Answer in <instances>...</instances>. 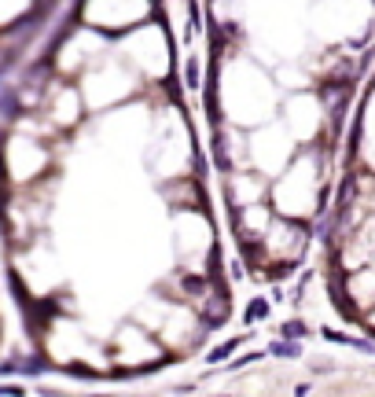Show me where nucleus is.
<instances>
[{"instance_id":"obj_1","label":"nucleus","mask_w":375,"mask_h":397,"mask_svg":"<svg viewBox=\"0 0 375 397\" xmlns=\"http://www.w3.org/2000/svg\"><path fill=\"white\" fill-rule=\"evenodd\" d=\"M136 320L147 331H159L166 339V346H170V353L196 346L199 339H206V331H210L202 324V313L196 305L184 302V298H173V291H154L136 309Z\"/></svg>"},{"instance_id":"obj_2","label":"nucleus","mask_w":375,"mask_h":397,"mask_svg":"<svg viewBox=\"0 0 375 397\" xmlns=\"http://www.w3.org/2000/svg\"><path fill=\"white\" fill-rule=\"evenodd\" d=\"M166 357H170V350H162V346L147 335V327L140 324V320H133V324H125L118 331V350H114L111 361L118 368L140 371V368H159Z\"/></svg>"},{"instance_id":"obj_3","label":"nucleus","mask_w":375,"mask_h":397,"mask_svg":"<svg viewBox=\"0 0 375 397\" xmlns=\"http://www.w3.org/2000/svg\"><path fill=\"white\" fill-rule=\"evenodd\" d=\"M232 221H236V232H239L243 243H257V239L269 232L273 217H269V206H265V202H247V206H236Z\"/></svg>"},{"instance_id":"obj_4","label":"nucleus","mask_w":375,"mask_h":397,"mask_svg":"<svg viewBox=\"0 0 375 397\" xmlns=\"http://www.w3.org/2000/svg\"><path fill=\"white\" fill-rule=\"evenodd\" d=\"M269 357H280V361H294V357H302V342L298 339H287V335H280L276 342H269Z\"/></svg>"},{"instance_id":"obj_5","label":"nucleus","mask_w":375,"mask_h":397,"mask_svg":"<svg viewBox=\"0 0 375 397\" xmlns=\"http://www.w3.org/2000/svg\"><path fill=\"white\" fill-rule=\"evenodd\" d=\"M243 342H247V335H236V339L221 342V346H217V350H210V353H206V364H221V361H228V357L236 353Z\"/></svg>"},{"instance_id":"obj_6","label":"nucleus","mask_w":375,"mask_h":397,"mask_svg":"<svg viewBox=\"0 0 375 397\" xmlns=\"http://www.w3.org/2000/svg\"><path fill=\"white\" fill-rule=\"evenodd\" d=\"M269 316V298H262V294H257V298H250V305L247 309H243V324H262V320Z\"/></svg>"},{"instance_id":"obj_7","label":"nucleus","mask_w":375,"mask_h":397,"mask_svg":"<svg viewBox=\"0 0 375 397\" xmlns=\"http://www.w3.org/2000/svg\"><path fill=\"white\" fill-rule=\"evenodd\" d=\"M184 85L191 88V92H199V88H202V70H199V56H188V63H184Z\"/></svg>"},{"instance_id":"obj_8","label":"nucleus","mask_w":375,"mask_h":397,"mask_svg":"<svg viewBox=\"0 0 375 397\" xmlns=\"http://www.w3.org/2000/svg\"><path fill=\"white\" fill-rule=\"evenodd\" d=\"M280 335H287V339H302V335H305V324H302V320H287V324L280 327Z\"/></svg>"}]
</instances>
